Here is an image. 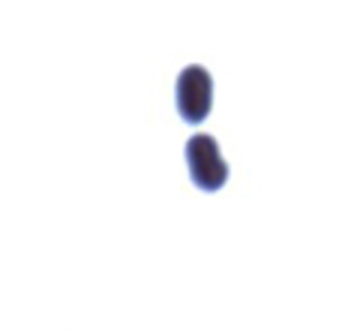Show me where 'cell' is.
Listing matches in <instances>:
<instances>
[{"mask_svg":"<svg viewBox=\"0 0 360 334\" xmlns=\"http://www.w3.org/2000/svg\"><path fill=\"white\" fill-rule=\"evenodd\" d=\"M213 106V79L205 66H186L177 75V111L189 124H201Z\"/></svg>","mask_w":360,"mask_h":334,"instance_id":"7a4b0ae2","label":"cell"},{"mask_svg":"<svg viewBox=\"0 0 360 334\" xmlns=\"http://www.w3.org/2000/svg\"><path fill=\"white\" fill-rule=\"evenodd\" d=\"M186 163H189V178L201 190H219L229 181V163L222 160L219 144L207 132H195L186 142Z\"/></svg>","mask_w":360,"mask_h":334,"instance_id":"6da1fadb","label":"cell"}]
</instances>
